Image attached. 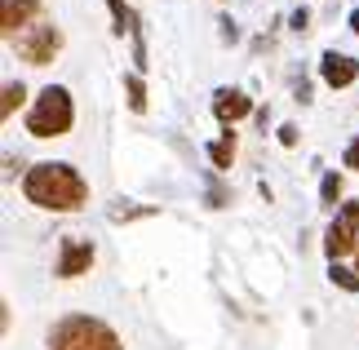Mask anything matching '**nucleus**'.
I'll return each mask as SVG.
<instances>
[{"instance_id": "obj_4", "label": "nucleus", "mask_w": 359, "mask_h": 350, "mask_svg": "<svg viewBox=\"0 0 359 350\" xmlns=\"http://www.w3.org/2000/svg\"><path fill=\"white\" fill-rule=\"evenodd\" d=\"M13 45H18V58H22V62L49 67V62L62 53V32H58L53 22H36V27H27V32L13 40Z\"/></svg>"}, {"instance_id": "obj_7", "label": "nucleus", "mask_w": 359, "mask_h": 350, "mask_svg": "<svg viewBox=\"0 0 359 350\" xmlns=\"http://www.w3.org/2000/svg\"><path fill=\"white\" fill-rule=\"evenodd\" d=\"M320 76H324L328 89H346V85H355V80H359V62L351 58V53H341V49H324Z\"/></svg>"}, {"instance_id": "obj_14", "label": "nucleus", "mask_w": 359, "mask_h": 350, "mask_svg": "<svg viewBox=\"0 0 359 350\" xmlns=\"http://www.w3.org/2000/svg\"><path fill=\"white\" fill-rule=\"evenodd\" d=\"M22 97H27V89L18 85V80H9V85H5V97H0V116H5V120H9V116H13V111H18V107H22Z\"/></svg>"}, {"instance_id": "obj_16", "label": "nucleus", "mask_w": 359, "mask_h": 350, "mask_svg": "<svg viewBox=\"0 0 359 350\" xmlns=\"http://www.w3.org/2000/svg\"><path fill=\"white\" fill-rule=\"evenodd\" d=\"M320 200H324L328 208H337V200H341V177H337V173H324V182H320Z\"/></svg>"}, {"instance_id": "obj_18", "label": "nucleus", "mask_w": 359, "mask_h": 350, "mask_svg": "<svg viewBox=\"0 0 359 350\" xmlns=\"http://www.w3.org/2000/svg\"><path fill=\"white\" fill-rule=\"evenodd\" d=\"M346 169L359 173V137H351V147H346Z\"/></svg>"}, {"instance_id": "obj_9", "label": "nucleus", "mask_w": 359, "mask_h": 350, "mask_svg": "<svg viewBox=\"0 0 359 350\" xmlns=\"http://www.w3.org/2000/svg\"><path fill=\"white\" fill-rule=\"evenodd\" d=\"M36 9H40V0H0V32H5V40H18Z\"/></svg>"}, {"instance_id": "obj_12", "label": "nucleus", "mask_w": 359, "mask_h": 350, "mask_svg": "<svg viewBox=\"0 0 359 350\" xmlns=\"http://www.w3.org/2000/svg\"><path fill=\"white\" fill-rule=\"evenodd\" d=\"M151 213H156V208H151V204L116 200V204H111V213H107V217H111V222H133V217H151Z\"/></svg>"}, {"instance_id": "obj_22", "label": "nucleus", "mask_w": 359, "mask_h": 350, "mask_svg": "<svg viewBox=\"0 0 359 350\" xmlns=\"http://www.w3.org/2000/svg\"><path fill=\"white\" fill-rule=\"evenodd\" d=\"M351 32L359 36V9H351Z\"/></svg>"}, {"instance_id": "obj_20", "label": "nucleus", "mask_w": 359, "mask_h": 350, "mask_svg": "<svg viewBox=\"0 0 359 350\" xmlns=\"http://www.w3.org/2000/svg\"><path fill=\"white\" fill-rule=\"evenodd\" d=\"M280 142L284 147H297V124H280Z\"/></svg>"}, {"instance_id": "obj_19", "label": "nucleus", "mask_w": 359, "mask_h": 350, "mask_svg": "<svg viewBox=\"0 0 359 350\" xmlns=\"http://www.w3.org/2000/svg\"><path fill=\"white\" fill-rule=\"evenodd\" d=\"M288 22H293V32H306V27H311V13L306 9H293V18H288Z\"/></svg>"}, {"instance_id": "obj_11", "label": "nucleus", "mask_w": 359, "mask_h": 350, "mask_svg": "<svg viewBox=\"0 0 359 350\" xmlns=\"http://www.w3.org/2000/svg\"><path fill=\"white\" fill-rule=\"evenodd\" d=\"M107 5L116 13V36H137V13L124 5V0H107Z\"/></svg>"}, {"instance_id": "obj_21", "label": "nucleus", "mask_w": 359, "mask_h": 350, "mask_svg": "<svg viewBox=\"0 0 359 350\" xmlns=\"http://www.w3.org/2000/svg\"><path fill=\"white\" fill-rule=\"evenodd\" d=\"M18 169H22V160H13V156H5V182H13V177H18Z\"/></svg>"}, {"instance_id": "obj_13", "label": "nucleus", "mask_w": 359, "mask_h": 350, "mask_svg": "<svg viewBox=\"0 0 359 350\" xmlns=\"http://www.w3.org/2000/svg\"><path fill=\"white\" fill-rule=\"evenodd\" d=\"M124 93H129V111L142 116V111H147V85L137 76H124Z\"/></svg>"}, {"instance_id": "obj_17", "label": "nucleus", "mask_w": 359, "mask_h": 350, "mask_svg": "<svg viewBox=\"0 0 359 350\" xmlns=\"http://www.w3.org/2000/svg\"><path fill=\"white\" fill-rule=\"evenodd\" d=\"M217 27H222V40H226V45H236V40H240V27H236V18H222Z\"/></svg>"}, {"instance_id": "obj_1", "label": "nucleus", "mask_w": 359, "mask_h": 350, "mask_svg": "<svg viewBox=\"0 0 359 350\" xmlns=\"http://www.w3.org/2000/svg\"><path fill=\"white\" fill-rule=\"evenodd\" d=\"M22 195L27 204L45 208V213H80L89 204V182L67 160H45L22 173Z\"/></svg>"}, {"instance_id": "obj_8", "label": "nucleus", "mask_w": 359, "mask_h": 350, "mask_svg": "<svg viewBox=\"0 0 359 350\" xmlns=\"http://www.w3.org/2000/svg\"><path fill=\"white\" fill-rule=\"evenodd\" d=\"M213 116L231 129V124H240L244 116H253V97L244 89H217L213 93Z\"/></svg>"}, {"instance_id": "obj_2", "label": "nucleus", "mask_w": 359, "mask_h": 350, "mask_svg": "<svg viewBox=\"0 0 359 350\" xmlns=\"http://www.w3.org/2000/svg\"><path fill=\"white\" fill-rule=\"evenodd\" d=\"M49 350H124V342L98 315H62L49 328Z\"/></svg>"}, {"instance_id": "obj_10", "label": "nucleus", "mask_w": 359, "mask_h": 350, "mask_svg": "<svg viewBox=\"0 0 359 350\" xmlns=\"http://www.w3.org/2000/svg\"><path fill=\"white\" fill-rule=\"evenodd\" d=\"M209 160H213V169H231V160H236V129H226L217 142H209Z\"/></svg>"}, {"instance_id": "obj_6", "label": "nucleus", "mask_w": 359, "mask_h": 350, "mask_svg": "<svg viewBox=\"0 0 359 350\" xmlns=\"http://www.w3.org/2000/svg\"><path fill=\"white\" fill-rule=\"evenodd\" d=\"M93 257H98L93 240H85V235H62V248H58V279H80V275H89Z\"/></svg>"}, {"instance_id": "obj_3", "label": "nucleus", "mask_w": 359, "mask_h": 350, "mask_svg": "<svg viewBox=\"0 0 359 350\" xmlns=\"http://www.w3.org/2000/svg\"><path fill=\"white\" fill-rule=\"evenodd\" d=\"M72 124H76L72 93L62 85H45L40 97L32 102V111H27V133L32 137H62V133H72Z\"/></svg>"}, {"instance_id": "obj_15", "label": "nucleus", "mask_w": 359, "mask_h": 350, "mask_svg": "<svg viewBox=\"0 0 359 350\" xmlns=\"http://www.w3.org/2000/svg\"><path fill=\"white\" fill-rule=\"evenodd\" d=\"M328 279H333V284H341L346 292H359V271H351V266H341V262L328 266Z\"/></svg>"}, {"instance_id": "obj_5", "label": "nucleus", "mask_w": 359, "mask_h": 350, "mask_svg": "<svg viewBox=\"0 0 359 350\" xmlns=\"http://www.w3.org/2000/svg\"><path fill=\"white\" fill-rule=\"evenodd\" d=\"M355 244H359V200H346L341 213L324 231V253H328V262H341Z\"/></svg>"}]
</instances>
